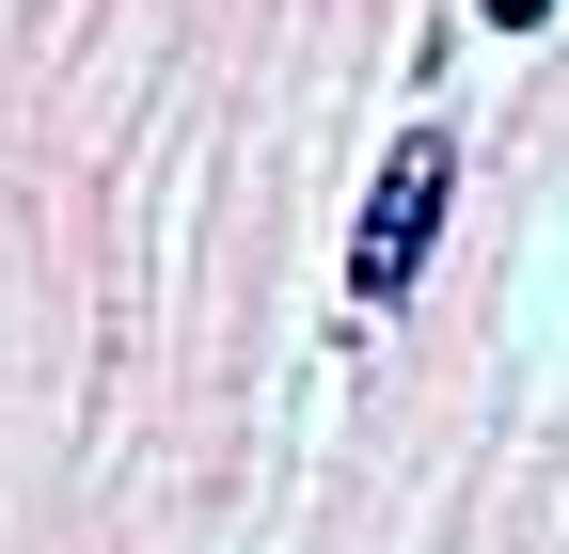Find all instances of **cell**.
I'll list each match as a JSON object with an SVG mask.
<instances>
[{
    "label": "cell",
    "mask_w": 569,
    "mask_h": 554,
    "mask_svg": "<svg viewBox=\"0 0 569 554\" xmlns=\"http://www.w3.org/2000/svg\"><path fill=\"white\" fill-rule=\"evenodd\" d=\"M443 222H459V127H411V144L380 159V190H365V222H348V333L411 317L427 254H443Z\"/></svg>",
    "instance_id": "cell-1"
},
{
    "label": "cell",
    "mask_w": 569,
    "mask_h": 554,
    "mask_svg": "<svg viewBox=\"0 0 569 554\" xmlns=\"http://www.w3.org/2000/svg\"><path fill=\"white\" fill-rule=\"evenodd\" d=\"M475 17L507 32V48H522V32H553V0H475Z\"/></svg>",
    "instance_id": "cell-2"
}]
</instances>
